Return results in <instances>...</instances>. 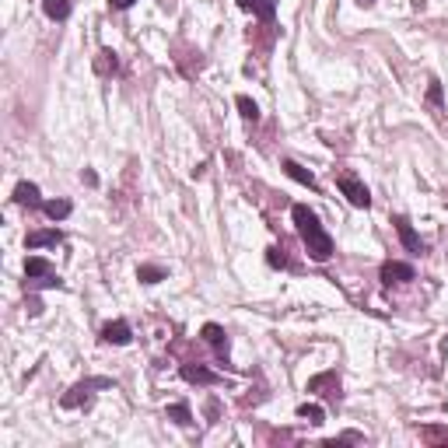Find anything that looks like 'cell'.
<instances>
[{"mask_svg": "<svg viewBox=\"0 0 448 448\" xmlns=\"http://www.w3.org/2000/svg\"><path fill=\"white\" fill-rule=\"evenodd\" d=\"M291 217H294V228H298L301 242H305V249H308V256H312L316 263H326L329 256H333V239L326 235V228L319 224L316 210H308L305 204H294Z\"/></svg>", "mask_w": 448, "mask_h": 448, "instance_id": "6da1fadb", "label": "cell"}, {"mask_svg": "<svg viewBox=\"0 0 448 448\" xmlns=\"http://www.w3.org/2000/svg\"><path fill=\"white\" fill-rule=\"evenodd\" d=\"M91 389H113V378H88V382H81V385H74V389L60 400V407L74 410V407H81V403H88Z\"/></svg>", "mask_w": 448, "mask_h": 448, "instance_id": "7a4b0ae2", "label": "cell"}, {"mask_svg": "<svg viewBox=\"0 0 448 448\" xmlns=\"http://www.w3.org/2000/svg\"><path fill=\"white\" fill-rule=\"evenodd\" d=\"M336 186H340V193H343V197H347L350 204L358 207V210H368V207H371L368 186L361 182V179H354V175H347V172H343V175L336 179Z\"/></svg>", "mask_w": 448, "mask_h": 448, "instance_id": "3957f363", "label": "cell"}, {"mask_svg": "<svg viewBox=\"0 0 448 448\" xmlns=\"http://www.w3.org/2000/svg\"><path fill=\"white\" fill-rule=\"evenodd\" d=\"M179 375H182L186 382H193V385H221V382H224L217 371H210V368H204V365H182Z\"/></svg>", "mask_w": 448, "mask_h": 448, "instance_id": "277c9868", "label": "cell"}, {"mask_svg": "<svg viewBox=\"0 0 448 448\" xmlns=\"http://www.w3.org/2000/svg\"><path fill=\"white\" fill-rule=\"evenodd\" d=\"M407 281H413V266H410V263L389 259V263L382 266V284H407Z\"/></svg>", "mask_w": 448, "mask_h": 448, "instance_id": "5b68a950", "label": "cell"}, {"mask_svg": "<svg viewBox=\"0 0 448 448\" xmlns=\"http://www.w3.org/2000/svg\"><path fill=\"white\" fill-rule=\"evenodd\" d=\"M396 231H400V239H403V245H407V252H427V245H424V239L413 231V224H410L407 217H396Z\"/></svg>", "mask_w": 448, "mask_h": 448, "instance_id": "8992f818", "label": "cell"}, {"mask_svg": "<svg viewBox=\"0 0 448 448\" xmlns=\"http://www.w3.org/2000/svg\"><path fill=\"white\" fill-rule=\"evenodd\" d=\"M242 11H252L259 21H274L277 18V0H239Z\"/></svg>", "mask_w": 448, "mask_h": 448, "instance_id": "52a82bcc", "label": "cell"}, {"mask_svg": "<svg viewBox=\"0 0 448 448\" xmlns=\"http://www.w3.org/2000/svg\"><path fill=\"white\" fill-rule=\"evenodd\" d=\"M200 336H204V340L214 347V350H217V354H221V358L228 354V333L217 326V323H207V326L200 329Z\"/></svg>", "mask_w": 448, "mask_h": 448, "instance_id": "ba28073f", "label": "cell"}, {"mask_svg": "<svg viewBox=\"0 0 448 448\" xmlns=\"http://www.w3.org/2000/svg\"><path fill=\"white\" fill-rule=\"evenodd\" d=\"M130 323H123V319H116V323H109V326H102V340L105 343H116V347H123V343H130Z\"/></svg>", "mask_w": 448, "mask_h": 448, "instance_id": "9c48e42d", "label": "cell"}, {"mask_svg": "<svg viewBox=\"0 0 448 448\" xmlns=\"http://www.w3.org/2000/svg\"><path fill=\"white\" fill-rule=\"evenodd\" d=\"M14 204L21 207H39V186L36 182H18V189H14Z\"/></svg>", "mask_w": 448, "mask_h": 448, "instance_id": "30bf717a", "label": "cell"}, {"mask_svg": "<svg viewBox=\"0 0 448 448\" xmlns=\"http://www.w3.org/2000/svg\"><path fill=\"white\" fill-rule=\"evenodd\" d=\"M42 11L53 21H67L71 18V0H42Z\"/></svg>", "mask_w": 448, "mask_h": 448, "instance_id": "8fae6325", "label": "cell"}, {"mask_svg": "<svg viewBox=\"0 0 448 448\" xmlns=\"http://www.w3.org/2000/svg\"><path fill=\"white\" fill-rule=\"evenodd\" d=\"M284 172L294 179V182H301V186H308V189H316V175L308 172V168H301L298 162H284Z\"/></svg>", "mask_w": 448, "mask_h": 448, "instance_id": "7c38bea8", "label": "cell"}, {"mask_svg": "<svg viewBox=\"0 0 448 448\" xmlns=\"http://www.w3.org/2000/svg\"><path fill=\"white\" fill-rule=\"evenodd\" d=\"M165 417H168L172 424H179V427H189V424H193V413H189L186 403H172V407L165 410Z\"/></svg>", "mask_w": 448, "mask_h": 448, "instance_id": "4fadbf2b", "label": "cell"}, {"mask_svg": "<svg viewBox=\"0 0 448 448\" xmlns=\"http://www.w3.org/2000/svg\"><path fill=\"white\" fill-rule=\"evenodd\" d=\"M63 242V235L53 228V231H32L28 235V249H42V245H60Z\"/></svg>", "mask_w": 448, "mask_h": 448, "instance_id": "5bb4252c", "label": "cell"}, {"mask_svg": "<svg viewBox=\"0 0 448 448\" xmlns=\"http://www.w3.org/2000/svg\"><path fill=\"white\" fill-rule=\"evenodd\" d=\"M25 274L28 277H53V266L46 259H39V256H28L25 259Z\"/></svg>", "mask_w": 448, "mask_h": 448, "instance_id": "9a60e30c", "label": "cell"}, {"mask_svg": "<svg viewBox=\"0 0 448 448\" xmlns=\"http://www.w3.org/2000/svg\"><path fill=\"white\" fill-rule=\"evenodd\" d=\"M42 210H46L53 221H63V217H67L74 207H71V200H49V204H42Z\"/></svg>", "mask_w": 448, "mask_h": 448, "instance_id": "2e32d148", "label": "cell"}, {"mask_svg": "<svg viewBox=\"0 0 448 448\" xmlns=\"http://www.w3.org/2000/svg\"><path fill=\"white\" fill-rule=\"evenodd\" d=\"M137 277H140V284H158V281H165V270H162V266L144 263V266L137 270Z\"/></svg>", "mask_w": 448, "mask_h": 448, "instance_id": "e0dca14e", "label": "cell"}, {"mask_svg": "<svg viewBox=\"0 0 448 448\" xmlns=\"http://www.w3.org/2000/svg\"><path fill=\"white\" fill-rule=\"evenodd\" d=\"M298 417L308 420V424H323L326 413H323V407H316V403H301V407H298Z\"/></svg>", "mask_w": 448, "mask_h": 448, "instance_id": "ac0fdd59", "label": "cell"}, {"mask_svg": "<svg viewBox=\"0 0 448 448\" xmlns=\"http://www.w3.org/2000/svg\"><path fill=\"white\" fill-rule=\"evenodd\" d=\"M239 113H242V116H245L249 123L259 120V105H256V102H252L249 95H239Z\"/></svg>", "mask_w": 448, "mask_h": 448, "instance_id": "d6986e66", "label": "cell"}, {"mask_svg": "<svg viewBox=\"0 0 448 448\" xmlns=\"http://www.w3.org/2000/svg\"><path fill=\"white\" fill-rule=\"evenodd\" d=\"M95 67H98V74H113V71H116V53H113V49H102Z\"/></svg>", "mask_w": 448, "mask_h": 448, "instance_id": "ffe728a7", "label": "cell"}, {"mask_svg": "<svg viewBox=\"0 0 448 448\" xmlns=\"http://www.w3.org/2000/svg\"><path fill=\"white\" fill-rule=\"evenodd\" d=\"M266 263H270L274 270H284V266H287L284 249H277V245H274V249H266Z\"/></svg>", "mask_w": 448, "mask_h": 448, "instance_id": "44dd1931", "label": "cell"}, {"mask_svg": "<svg viewBox=\"0 0 448 448\" xmlns=\"http://www.w3.org/2000/svg\"><path fill=\"white\" fill-rule=\"evenodd\" d=\"M109 4H113V7H116V11H126V7H133V4H137V0H109Z\"/></svg>", "mask_w": 448, "mask_h": 448, "instance_id": "7402d4cb", "label": "cell"}, {"mask_svg": "<svg viewBox=\"0 0 448 448\" xmlns=\"http://www.w3.org/2000/svg\"><path fill=\"white\" fill-rule=\"evenodd\" d=\"M427 95H431V102H442V88H438V84H431V91H427Z\"/></svg>", "mask_w": 448, "mask_h": 448, "instance_id": "603a6c76", "label": "cell"}, {"mask_svg": "<svg viewBox=\"0 0 448 448\" xmlns=\"http://www.w3.org/2000/svg\"><path fill=\"white\" fill-rule=\"evenodd\" d=\"M358 4H361V7H368V4H375V0H358Z\"/></svg>", "mask_w": 448, "mask_h": 448, "instance_id": "cb8c5ba5", "label": "cell"}]
</instances>
